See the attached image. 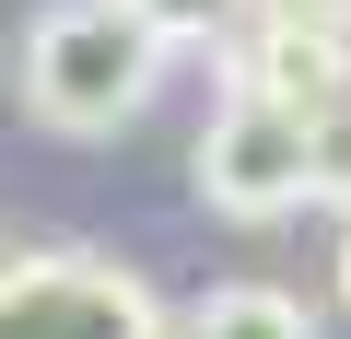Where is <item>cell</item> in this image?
I'll return each instance as SVG.
<instances>
[{
    "label": "cell",
    "instance_id": "ba28073f",
    "mask_svg": "<svg viewBox=\"0 0 351 339\" xmlns=\"http://www.w3.org/2000/svg\"><path fill=\"white\" fill-rule=\"evenodd\" d=\"M269 24H328V36H351V0H258Z\"/></svg>",
    "mask_w": 351,
    "mask_h": 339
},
{
    "label": "cell",
    "instance_id": "8992f818",
    "mask_svg": "<svg viewBox=\"0 0 351 339\" xmlns=\"http://www.w3.org/2000/svg\"><path fill=\"white\" fill-rule=\"evenodd\" d=\"M304 199L316 211H351V82L304 117Z\"/></svg>",
    "mask_w": 351,
    "mask_h": 339
},
{
    "label": "cell",
    "instance_id": "277c9868",
    "mask_svg": "<svg viewBox=\"0 0 351 339\" xmlns=\"http://www.w3.org/2000/svg\"><path fill=\"white\" fill-rule=\"evenodd\" d=\"M223 82H258V94H281L293 117H316L339 82H351V36H328V24H269V12H246L234 36H223Z\"/></svg>",
    "mask_w": 351,
    "mask_h": 339
},
{
    "label": "cell",
    "instance_id": "7a4b0ae2",
    "mask_svg": "<svg viewBox=\"0 0 351 339\" xmlns=\"http://www.w3.org/2000/svg\"><path fill=\"white\" fill-rule=\"evenodd\" d=\"M188 188L223 211V223H281L304 211V117L258 82H223V105L199 117V152H188Z\"/></svg>",
    "mask_w": 351,
    "mask_h": 339
},
{
    "label": "cell",
    "instance_id": "6da1fadb",
    "mask_svg": "<svg viewBox=\"0 0 351 339\" xmlns=\"http://www.w3.org/2000/svg\"><path fill=\"white\" fill-rule=\"evenodd\" d=\"M164 59L176 47L129 12V0H47L24 24V47H12V105L47 140H106V129H129L152 105Z\"/></svg>",
    "mask_w": 351,
    "mask_h": 339
},
{
    "label": "cell",
    "instance_id": "5b68a950",
    "mask_svg": "<svg viewBox=\"0 0 351 339\" xmlns=\"http://www.w3.org/2000/svg\"><path fill=\"white\" fill-rule=\"evenodd\" d=\"M188 327H234V339H293V327H316V316H304V292H281V281H211V292L188 304Z\"/></svg>",
    "mask_w": 351,
    "mask_h": 339
},
{
    "label": "cell",
    "instance_id": "9c48e42d",
    "mask_svg": "<svg viewBox=\"0 0 351 339\" xmlns=\"http://www.w3.org/2000/svg\"><path fill=\"white\" fill-rule=\"evenodd\" d=\"M328 281H339V316H351V211H339V269Z\"/></svg>",
    "mask_w": 351,
    "mask_h": 339
},
{
    "label": "cell",
    "instance_id": "52a82bcc",
    "mask_svg": "<svg viewBox=\"0 0 351 339\" xmlns=\"http://www.w3.org/2000/svg\"><path fill=\"white\" fill-rule=\"evenodd\" d=\"M129 12H141L164 47H223V36L258 12V0H129Z\"/></svg>",
    "mask_w": 351,
    "mask_h": 339
},
{
    "label": "cell",
    "instance_id": "3957f363",
    "mask_svg": "<svg viewBox=\"0 0 351 339\" xmlns=\"http://www.w3.org/2000/svg\"><path fill=\"white\" fill-rule=\"evenodd\" d=\"M0 327H117V339H152L176 316L106 246H12L0 258Z\"/></svg>",
    "mask_w": 351,
    "mask_h": 339
}]
</instances>
